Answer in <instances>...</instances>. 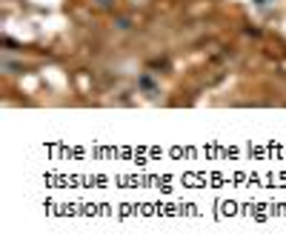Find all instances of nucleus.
<instances>
[{
  "label": "nucleus",
  "mask_w": 286,
  "mask_h": 251,
  "mask_svg": "<svg viewBox=\"0 0 286 251\" xmlns=\"http://www.w3.org/2000/svg\"><path fill=\"white\" fill-rule=\"evenodd\" d=\"M114 0H97V6H112Z\"/></svg>",
  "instance_id": "f03ea898"
},
{
  "label": "nucleus",
  "mask_w": 286,
  "mask_h": 251,
  "mask_svg": "<svg viewBox=\"0 0 286 251\" xmlns=\"http://www.w3.org/2000/svg\"><path fill=\"white\" fill-rule=\"evenodd\" d=\"M137 86L143 91H155V80L149 77V74H140V80H137Z\"/></svg>",
  "instance_id": "f257e3e1"
}]
</instances>
